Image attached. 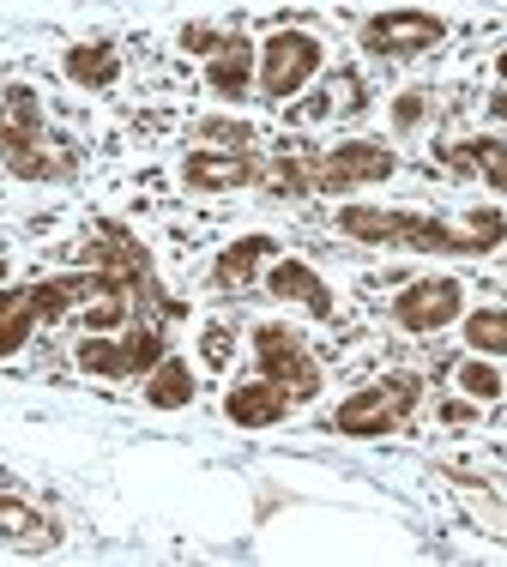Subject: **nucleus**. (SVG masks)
Listing matches in <instances>:
<instances>
[{
  "label": "nucleus",
  "instance_id": "obj_1",
  "mask_svg": "<svg viewBox=\"0 0 507 567\" xmlns=\"http://www.w3.org/2000/svg\"><path fill=\"white\" fill-rule=\"evenodd\" d=\"M103 290H133L115 272H61V278H43V284H19V290H0V357H12L37 327L61 320L66 308L91 302Z\"/></svg>",
  "mask_w": 507,
  "mask_h": 567
},
{
  "label": "nucleus",
  "instance_id": "obj_2",
  "mask_svg": "<svg viewBox=\"0 0 507 567\" xmlns=\"http://www.w3.org/2000/svg\"><path fill=\"white\" fill-rule=\"evenodd\" d=\"M339 229L356 241H386V248H417V254H472L465 229H447L442 218H417V212H375V206H344Z\"/></svg>",
  "mask_w": 507,
  "mask_h": 567
},
{
  "label": "nucleus",
  "instance_id": "obj_3",
  "mask_svg": "<svg viewBox=\"0 0 507 567\" xmlns=\"http://www.w3.org/2000/svg\"><path fill=\"white\" fill-rule=\"evenodd\" d=\"M0 157H7L12 175H24V182H49V175L66 169V157L43 152V110H37L31 85H12L7 103H0Z\"/></svg>",
  "mask_w": 507,
  "mask_h": 567
},
{
  "label": "nucleus",
  "instance_id": "obj_4",
  "mask_svg": "<svg viewBox=\"0 0 507 567\" xmlns=\"http://www.w3.org/2000/svg\"><path fill=\"white\" fill-rule=\"evenodd\" d=\"M417 411V381L411 374H393V381H375L363 393H351L332 416L339 435H356V441H375V435H399V423Z\"/></svg>",
  "mask_w": 507,
  "mask_h": 567
},
{
  "label": "nucleus",
  "instance_id": "obj_5",
  "mask_svg": "<svg viewBox=\"0 0 507 567\" xmlns=\"http://www.w3.org/2000/svg\"><path fill=\"white\" fill-rule=\"evenodd\" d=\"M164 357H169V350H164V332H157V327H133V332H122V339L91 332V339L79 344V369H85V374H110V381L152 374Z\"/></svg>",
  "mask_w": 507,
  "mask_h": 567
},
{
  "label": "nucleus",
  "instance_id": "obj_6",
  "mask_svg": "<svg viewBox=\"0 0 507 567\" xmlns=\"http://www.w3.org/2000/svg\"><path fill=\"white\" fill-rule=\"evenodd\" d=\"M254 357H260L266 381L290 386V399H314V393H320V369H314L309 344H302L290 327H278V320L254 327Z\"/></svg>",
  "mask_w": 507,
  "mask_h": 567
},
{
  "label": "nucleus",
  "instance_id": "obj_7",
  "mask_svg": "<svg viewBox=\"0 0 507 567\" xmlns=\"http://www.w3.org/2000/svg\"><path fill=\"white\" fill-rule=\"evenodd\" d=\"M314 73H320V43H314L309 31H278L272 43L260 49V91L272 103L297 97Z\"/></svg>",
  "mask_w": 507,
  "mask_h": 567
},
{
  "label": "nucleus",
  "instance_id": "obj_8",
  "mask_svg": "<svg viewBox=\"0 0 507 567\" xmlns=\"http://www.w3.org/2000/svg\"><path fill=\"white\" fill-rule=\"evenodd\" d=\"M447 37V24L435 12H381V19L363 24V49L369 55H386V61H405V55H423Z\"/></svg>",
  "mask_w": 507,
  "mask_h": 567
},
{
  "label": "nucleus",
  "instance_id": "obj_9",
  "mask_svg": "<svg viewBox=\"0 0 507 567\" xmlns=\"http://www.w3.org/2000/svg\"><path fill=\"white\" fill-rule=\"evenodd\" d=\"M399 157L386 152L375 140H351V145H332L327 157H320L314 169V187H327V194H351V187H369V182H386L393 175Z\"/></svg>",
  "mask_w": 507,
  "mask_h": 567
},
{
  "label": "nucleus",
  "instance_id": "obj_10",
  "mask_svg": "<svg viewBox=\"0 0 507 567\" xmlns=\"http://www.w3.org/2000/svg\"><path fill=\"white\" fill-rule=\"evenodd\" d=\"M459 302H465V290L453 278H430V284L399 290L393 315H399L405 332H435V327H447V320H459Z\"/></svg>",
  "mask_w": 507,
  "mask_h": 567
},
{
  "label": "nucleus",
  "instance_id": "obj_11",
  "mask_svg": "<svg viewBox=\"0 0 507 567\" xmlns=\"http://www.w3.org/2000/svg\"><path fill=\"white\" fill-rule=\"evenodd\" d=\"M182 175H188V187H199V194H230V187L260 182V157L248 145H236V152H194Z\"/></svg>",
  "mask_w": 507,
  "mask_h": 567
},
{
  "label": "nucleus",
  "instance_id": "obj_12",
  "mask_svg": "<svg viewBox=\"0 0 507 567\" xmlns=\"http://www.w3.org/2000/svg\"><path fill=\"white\" fill-rule=\"evenodd\" d=\"M290 386H278V381H248V386H236L230 399H224V411H230V423H242V429H272V423H284L290 416Z\"/></svg>",
  "mask_w": 507,
  "mask_h": 567
},
{
  "label": "nucleus",
  "instance_id": "obj_13",
  "mask_svg": "<svg viewBox=\"0 0 507 567\" xmlns=\"http://www.w3.org/2000/svg\"><path fill=\"white\" fill-rule=\"evenodd\" d=\"M266 260H272V236H242L236 248L218 254L211 284H218V290H230V296H242V290H254V272H260Z\"/></svg>",
  "mask_w": 507,
  "mask_h": 567
},
{
  "label": "nucleus",
  "instance_id": "obj_14",
  "mask_svg": "<svg viewBox=\"0 0 507 567\" xmlns=\"http://www.w3.org/2000/svg\"><path fill=\"white\" fill-rule=\"evenodd\" d=\"M266 290L284 296V302H302V308H309V315H320V320L332 315V290H327V284H320L302 260H278L272 272H266Z\"/></svg>",
  "mask_w": 507,
  "mask_h": 567
},
{
  "label": "nucleus",
  "instance_id": "obj_15",
  "mask_svg": "<svg viewBox=\"0 0 507 567\" xmlns=\"http://www.w3.org/2000/svg\"><path fill=\"white\" fill-rule=\"evenodd\" d=\"M248 79H254V43L248 37H224V49L206 66V85L218 97H248Z\"/></svg>",
  "mask_w": 507,
  "mask_h": 567
},
{
  "label": "nucleus",
  "instance_id": "obj_16",
  "mask_svg": "<svg viewBox=\"0 0 507 567\" xmlns=\"http://www.w3.org/2000/svg\"><path fill=\"white\" fill-rule=\"evenodd\" d=\"M442 157H447L453 169L484 175L496 194H507V145L501 140H453V145H442Z\"/></svg>",
  "mask_w": 507,
  "mask_h": 567
},
{
  "label": "nucleus",
  "instance_id": "obj_17",
  "mask_svg": "<svg viewBox=\"0 0 507 567\" xmlns=\"http://www.w3.org/2000/svg\"><path fill=\"white\" fill-rule=\"evenodd\" d=\"M55 525L43 519L37 507H24V502H12V495H0V544H19V549H49L55 544Z\"/></svg>",
  "mask_w": 507,
  "mask_h": 567
},
{
  "label": "nucleus",
  "instance_id": "obj_18",
  "mask_svg": "<svg viewBox=\"0 0 507 567\" xmlns=\"http://www.w3.org/2000/svg\"><path fill=\"white\" fill-rule=\"evenodd\" d=\"M145 399L157 404V411H182V404L194 399V374H188V362H176V357H164L152 369V386H145Z\"/></svg>",
  "mask_w": 507,
  "mask_h": 567
},
{
  "label": "nucleus",
  "instance_id": "obj_19",
  "mask_svg": "<svg viewBox=\"0 0 507 567\" xmlns=\"http://www.w3.org/2000/svg\"><path fill=\"white\" fill-rule=\"evenodd\" d=\"M356 110H363V79H356V73H332L327 85H320V97L302 115L327 121V115H356Z\"/></svg>",
  "mask_w": 507,
  "mask_h": 567
},
{
  "label": "nucleus",
  "instance_id": "obj_20",
  "mask_svg": "<svg viewBox=\"0 0 507 567\" xmlns=\"http://www.w3.org/2000/svg\"><path fill=\"white\" fill-rule=\"evenodd\" d=\"M115 73H122V61H115L110 43H79V49H66V79H79V85H110Z\"/></svg>",
  "mask_w": 507,
  "mask_h": 567
},
{
  "label": "nucleus",
  "instance_id": "obj_21",
  "mask_svg": "<svg viewBox=\"0 0 507 567\" xmlns=\"http://www.w3.org/2000/svg\"><path fill=\"white\" fill-rule=\"evenodd\" d=\"M465 344L484 357H507V308H477L465 315Z\"/></svg>",
  "mask_w": 507,
  "mask_h": 567
},
{
  "label": "nucleus",
  "instance_id": "obj_22",
  "mask_svg": "<svg viewBox=\"0 0 507 567\" xmlns=\"http://www.w3.org/2000/svg\"><path fill=\"white\" fill-rule=\"evenodd\" d=\"M465 236H472V254H489V248H496V241L507 236V218H501V212H472Z\"/></svg>",
  "mask_w": 507,
  "mask_h": 567
},
{
  "label": "nucleus",
  "instance_id": "obj_23",
  "mask_svg": "<svg viewBox=\"0 0 507 567\" xmlns=\"http://www.w3.org/2000/svg\"><path fill=\"white\" fill-rule=\"evenodd\" d=\"M459 386H465L472 399H501V374L489 369V362H465V369H459Z\"/></svg>",
  "mask_w": 507,
  "mask_h": 567
},
{
  "label": "nucleus",
  "instance_id": "obj_24",
  "mask_svg": "<svg viewBox=\"0 0 507 567\" xmlns=\"http://www.w3.org/2000/svg\"><path fill=\"white\" fill-rule=\"evenodd\" d=\"M423 115H430V91H399V103H393V127H399V133H411V127H423Z\"/></svg>",
  "mask_w": 507,
  "mask_h": 567
},
{
  "label": "nucleus",
  "instance_id": "obj_25",
  "mask_svg": "<svg viewBox=\"0 0 507 567\" xmlns=\"http://www.w3.org/2000/svg\"><path fill=\"white\" fill-rule=\"evenodd\" d=\"M199 350H206L211 369H224V362H230V327H206L199 332Z\"/></svg>",
  "mask_w": 507,
  "mask_h": 567
},
{
  "label": "nucleus",
  "instance_id": "obj_26",
  "mask_svg": "<svg viewBox=\"0 0 507 567\" xmlns=\"http://www.w3.org/2000/svg\"><path fill=\"white\" fill-rule=\"evenodd\" d=\"M182 49H199V55H218V49H224V37L211 31V24H188V31H182Z\"/></svg>",
  "mask_w": 507,
  "mask_h": 567
},
{
  "label": "nucleus",
  "instance_id": "obj_27",
  "mask_svg": "<svg viewBox=\"0 0 507 567\" xmlns=\"http://www.w3.org/2000/svg\"><path fill=\"white\" fill-rule=\"evenodd\" d=\"M199 133H206V140H230V145H248V133H242V127H230V121H206V127H199Z\"/></svg>",
  "mask_w": 507,
  "mask_h": 567
},
{
  "label": "nucleus",
  "instance_id": "obj_28",
  "mask_svg": "<svg viewBox=\"0 0 507 567\" xmlns=\"http://www.w3.org/2000/svg\"><path fill=\"white\" fill-rule=\"evenodd\" d=\"M489 115H496V121H507V91H496V97H489Z\"/></svg>",
  "mask_w": 507,
  "mask_h": 567
},
{
  "label": "nucleus",
  "instance_id": "obj_29",
  "mask_svg": "<svg viewBox=\"0 0 507 567\" xmlns=\"http://www.w3.org/2000/svg\"><path fill=\"white\" fill-rule=\"evenodd\" d=\"M501 79H507V49H501Z\"/></svg>",
  "mask_w": 507,
  "mask_h": 567
}]
</instances>
